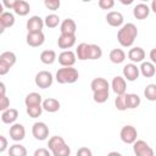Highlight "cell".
Here are the masks:
<instances>
[{"label": "cell", "mask_w": 156, "mask_h": 156, "mask_svg": "<svg viewBox=\"0 0 156 156\" xmlns=\"http://www.w3.org/2000/svg\"><path fill=\"white\" fill-rule=\"evenodd\" d=\"M77 156H93V152H91V150L89 149V147H87V146H82V147H79L78 150H77V154H76Z\"/></svg>", "instance_id": "cell-42"}, {"label": "cell", "mask_w": 156, "mask_h": 156, "mask_svg": "<svg viewBox=\"0 0 156 156\" xmlns=\"http://www.w3.org/2000/svg\"><path fill=\"white\" fill-rule=\"evenodd\" d=\"M90 88L94 91H99V90H108L110 89V84L108 82L102 78V77H98V78H94L90 83Z\"/></svg>", "instance_id": "cell-23"}, {"label": "cell", "mask_w": 156, "mask_h": 156, "mask_svg": "<svg viewBox=\"0 0 156 156\" xmlns=\"http://www.w3.org/2000/svg\"><path fill=\"white\" fill-rule=\"evenodd\" d=\"M76 34H61L57 39V45L60 49L69 50L76 44Z\"/></svg>", "instance_id": "cell-15"}, {"label": "cell", "mask_w": 156, "mask_h": 156, "mask_svg": "<svg viewBox=\"0 0 156 156\" xmlns=\"http://www.w3.org/2000/svg\"><path fill=\"white\" fill-rule=\"evenodd\" d=\"M45 41V35L43 32H38V33H27L26 37V43L32 46V48H39L44 44Z\"/></svg>", "instance_id": "cell-13"}, {"label": "cell", "mask_w": 156, "mask_h": 156, "mask_svg": "<svg viewBox=\"0 0 156 156\" xmlns=\"http://www.w3.org/2000/svg\"><path fill=\"white\" fill-rule=\"evenodd\" d=\"M57 60L62 67H73V65L77 61V56H76V52L72 50H63L58 55Z\"/></svg>", "instance_id": "cell-8"}, {"label": "cell", "mask_w": 156, "mask_h": 156, "mask_svg": "<svg viewBox=\"0 0 156 156\" xmlns=\"http://www.w3.org/2000/svg\"><path fill=\"white\" fill-rule=\"evenodd\" d=\"M5 93H6V87H5V83H4V82H1V83H0V96L6 95Z\"/></svg>", "instance_id": "cell-47"}, {"label": "cell", "mask_w": 156, "mask_h": 156, "mask_svg": "<svg viewBox=\"0 0 156 156\" xmlns=\"http://www.w3.org/2000/svg\"><path fill=\"white\" fill-rule=\"evenodd\" d=\"M119 138L124 143V144H134L138 139V132L135 129V127L130 126V124H127V126H123L121 132H119Z\"/></svg>", "instance_id": "cell-5"}, {"label": "cell", "mask_w": 156, "mask_h": 156, "mask_svg": "<svg viewBox=\"0 0 156 156\" xmlns=\"http://www.w3.org/2000/svg\"><path fill=\"white\" fill-rule=\"evenodd\" d=\"M110 96V91L108 90H99V91H94L93 93V100L96 104H104L107 101Z\"/></svg>", "instance_id": "cell-33"}, {"label": "cell", "mask_w": 156, "mask_h": 156, "mask_svg": "<svg viewBox=\"0 0 156 156\" xmlns=\"http://www.w3.org/2000/svg\"><path fill=\"white\" fill-rule=\"evenodd\" d=\"M15 24V15L9 11L0 13V32L2 33L6 28H10Z\"/></svg>", "instance_id": "cell-18"}, {"label": "cell", "mask_w": 156, "mask_h": 156, "mask_svg": "<svg viewBox=\"0 0 156 156\" xmlns=\"http://www.w3.org/2000/svg\"><path fill=\"white\" fill-rule=\"evenodd\" d=\"M149 57H150V61H151L154 65H156V48L151 49V51H150V54H149Z\"/></svg>", "instance_id": "cell-46"}, {"label": "cell", "mask_w": 156, "mask_h": 156, "mask_svg": "<svg viewBox=\"0 0 156 156\" xmlns=\"http://www.w3.org/2000/svg\"><path fill=\"white\" fill-rule=\"evenodd\" d=\"M128 58L132 61V63H141L144 62V58H145V51L143 48L140 46H133L132 49H129L128 51Z\"/></svg>", "instance_id": "cell-16"}, {"label": "cell", "mask_w": 156, "mask_h": 156, "mask_svg": "<svg viewBox=\"0 0 156 156\" xmlns=\"http://www.w3.org/2000/svg\"><path fill=\"white\" fill-rule=\"evenodd\" d=\"M7 108H10V99L6 95L0 96V110H1V112L6 111Z\"/></svg>", "instance_id": "cell-41"}, {"label": "cell", "mask_w": 156, "mask_h": 156, "mask_svg": "<svg viewBox=\"0 0 156 156\" xmlns=\"http://www.w3.org/2000/svg\"><path fill=\"white\" fill-rule=\"evenodd\" d=\"M30 11V5L29 2L24 1V0H17L16 5L13 7V12L18 16H27Z\"/></svg>", "instance_id": "cell-24"}, {"label": "cell", "mask_w": 156, "mask_h": 156, "mask_svg": "<svg viewBox=\"0 0 156 156\" xmlns=\"http://www.w3.org/2000/svg\"><path fill=\"white\" fill-rule=\"evenodd\" d=\"M51 151L49 149H45V147H39L34 151L33 156H51Z\"/></svg>", "instance_id": "cell-43"}, {"label": "cell", "mask_w": 156, "mask_h": 156, "mask_svg": "<svg viewBox=\"0 0 156 156\" xmlns=\"http://www.w3.org/2000/svg\"><path fill=\"white\" fill-rule=\"evenodd\" d=\"M56 58H57V56L54 50H44L40 54V61L44 65H52L56 61Z\"/></svg>", "instance_id": "cell-30"}, {"label": "cell", "mask_w": 156, "mask_h": 156, "mask_svg": "<svg viewBox=\"0 0 156 156\" xmlns=\"http://www.w3.org/2000/svg\"><path fill=\"white\" fill-rule=\"evenodd\" d=\"M106 22L111 26V27H115V28H121L123 26V22H124V17L121 12L118 11H110L107 12L106 15Z\"/></svg>", "instance_id": "cell-14"}, {"label": "cell", "mask_w": 156, "mask_h": 156, "mask_svg": "<svg viewBox=\"0 0 156 156\" xmlns=\"http://www.w3.org/2000/svg\"><path fill=\"white\" fill-rule=\"evenodd\" d=\"M41 106H43V110H44V111H46V112H49V113H55V112H57V111L60 110L61 104H60V101H58L57 99L48 98V99H45V100L43 101Z\"/></svg>", "instance_id": "cell-19"}, {"label": "cell", "mask_w": 156, "mask_h": 156, "mask_svg": "<svg viewBox=\"0 0 156 156\" xmlns=\"http://www.w3.org/2000/svg\"><path fill=\"white\" fill-rule=\"evenodd\" d=\"M0 141H1V144H0V152H5L7 146H9L7 145V139L4 135H0Z\"/></svg>", "instance_id": "cell-44"}, {"label": "cell", "mask_w": 156, "mask_h": 156, "mask_svg": "<svg viewBox=\"0 0 156 156\" xmlns=\"http://www.w3.org/2000/svg\"><path fill=\"white\" fill-rule=\"evenodd\" d=\"M115 106L118 111H126L127 108V102H126V94L124 95H117L115 99Z\"/></svg>", "instance_id": "cell-37"}, {"label": "cell", "mask_w": 156, "mask_h": 156, "mask_svg": "<svg viewBox=\"0 0 156 156\" xmlns=\"http://www.w3.org/2000/svg\"><path fill=\"white\" fill-rule=\"evenodd\" d=\"M150 6L144 4V2H139L133 7V16L136 20H145L149 17L150 15Z\"/></svg>", "instance_id": "cell-17"}, {"label": "cell", "mask_w": 156, "mask_h": 156, "mask_svg": "<svg viewBox=\"0 0 156 156\" xmlns=\"http://www.w3.org/2000/svg\"><path fill=\"white\" fill-rule=\"evenodd\" d=\"M144 96L149 101H156V84L150 83L144 89Z\"/></svg>", "instance_id": "cell-34"}, {"label": "cell", "mask_w": 156, "mask_h": 156, "mask_svg": "<svg viewBox=\"0 0 156 156\" xmlns=\"http://www.w3.org/2000/svg\"><path fill=\"white\" fill-rule=\"evenodd\" d=\"M107 156H122V154L118 152V151H111V152L107 154Z\"/></svg>", "instance_id": "cell-49"}, {"label": "cell", "mask_w": 156, "mask_h": 156, "mask_svg": "<svg viewBox=\"0 0 156 156\" xmlns=\"http://www.w3.org/2000/svg\"><path fill=\"white\" fill-rule=\"evenodd\" d=\"M16 1L17 0H4L2 1V5L7 9V10H13L15 5H16Z\"/></svg>", "instance_id": "cell-45"}, {"label": "cell", "mask_w": 156, "mask_h": 156, "mask_svg": "<svg viewBox=\"0 0 156 156\" xmlns=\"http://www.w3.org/2000/svg\"><path fill=\"white\" fill-rule=\"evenodd\" d=\"M108 58L112 63L115 65H119L122 62H124L126 60V52L122 50V49H112L110 51V55H108Z\"/></svg>", "instance_id": "cell-26"}, {"label": "cell", "mask_w": 156, "mask_h": 156, "mask_svg": "<svg viewBox=\"0 0 156 156\" xmlns=\"http://www.w3.org/2000/svg\"><path fill=\"white\" fill-rule=\"evenodd\" d=\"M44 24H45V27H48V28H56L58 24H61V23H60V17H58V15H56V13H50V15H48V16L44 18Z\"/></svg>", "instance_id": "cell-32"}, {"label": "cell", "mask_w": 156, "mask_h": 156, "mask_svg": "<svg viewBox=\"0 0 156 156\" xmlns=\"http://www.w3.org/2000/svg\"><path fill=\"white\" fill-rule=\"evenodd\" d=\"M44 20L40 16H32L29 17V20L26 23V28L28 30V33H38V32H43V27H44Z\"/></svg>", "instance_id": "cell-10"}, {"label": "cell", "mask_w": 156, "mask_h": 156, "mask_svg": "<svg viewBox=\"0 0 156 156\" xmlns=\"http://www.w3.org/2000/svg\"><path fill=\"white\" fill-rule=\"evenodd\" d=\"M126 102H127V108L133 110V108L139 107V105L141 104V99L138 94L126 93Z\"/></svg>", "instance_id": "cell-27"}, {"label": "cell", "mask_w": 156, "mask_h": 156, "mask_svg": "<svg viewBox=\"0 0 156 156\" xmlns=\"http://www.w3.org/2000/svg\"><path fill=\"white\" fill-rule=\"evenodd\" d=\"M44 5H45L46 9L52 10V11H56V10L60 9L61 1H60V0H45V1H44Z\"/></svg>", "instance_id": "cell-39"}, {"label": "cell", "mask_w": 156, "mask_h": 156, "mask_svg": "<svg viewBox=\"0 0 156 156\" xmlns=\"http://www.w3.org/2000/svg\"><path fill=\"white\" fill-rule=\"evenodd\" d=\"M89 48H90V44H87V43L78 44V46L76 49V56H77V58L80 60V61L89 60Z\"/></svg>", "instance_id": "cell-28"}, {"label": "cell", "mask_w": 156, "mask_h": 156, "mask_svg": "<svg viewBox=\"0 0 156 156\" xmlns=\"http://www.w3.org/2000/svg\"><path fill=\"white\" fill-rule=\"evenodd\" d=\"M102 56V49L98 44H90L89 48V60H99Z\"/></svg>", "instance_id": "cell-35"}, {"label": "cell", "mask_w": 156, "mask_h": 156, "mask_svg": "<svg viewBox=\"0 0 156 156\" xmlns=\"http://www.w3.org/2000/svg\"><path fill=\"white\" fill-rule=\"evenodd\" d=\"M17 57L12 51H4L0 55V76H5L10 72V68L16 63Z\"/></svg>", "instance_id": "cell-3"}, {"label": "cell", "mask_w": 156, "mask_h": 156, "mask_svg": "<svg viewBox=\"0 0 156 156\" xmlns=\"http://www.w3.org/2000/svg\"><path fill=\"white\" fill-rule=\"evenodd\" d=\"M121 2H122L123 5H129V4L133 2V0H128V1H126V0H121Z\"/></svg>", "instance_id": "cell-50"}, {"label": "cell", "mask_w": 156, "mask_h": 156, "mask_svg": "<svg viewBox=\"0 0 156 156\" xmlns=\"http://www.w3.org/2000/svg\"><path fill=\"white\" fill-rule=\"evenodd\" d=\"M98 5L101 10H111L115 6V1L113 0H99Z\"/></svg>", "instance_id": "cell-40"}, {"label": "cell", "mask_w": 156, "mask_h": 156, "mask_svg": "<svg viewBox=\"0 0 156 156\" xmlns=\"http://www.w3.org/2000/svg\"><path fill=\"white\" fill-rule=\"evenodd\" d=\"M28 151L22 144H13L9 147V156H27Z\"/></svg>", "instance_id": "cell-31"}, {"label": "cell", "mask_w": 156, "mask_h": 156, "mask_svg": "<svg viewBox=\"0 0 156 156\" xmlns=\"http://www.w3.org/2000/svg\"><path fill=\"white\" fill-rule=\"evenodd\" d=\"M18 118V111L16 108H7L6 111L1 112V121L5 124H13L16 123V119Z\"/></svg>", "instance_id": "cell-22"}, {"label": "cell", "mask_w": 156, "mask_h": 156, "mask_svg": "<svg viewBox=\"0 0 156 156\" xmlns=\"http://www.w3.org/2000/svg\"><path fill=\"white\" fill-rule=\"evenodd\" d=\"M35 85L40 89H48L54 83V76L49 71H39L34 78Z\"/></svg>", "instance_id": "cell-4"}, {"label": "cell", "mask_w": 156, "mask_h": 156, "mask_svg": "<svg viewBox=\"0 0 156 156\" xmlns=\"http://www.w3.org/2000/svg\"><path fill=\"white\" fill-rule=\"evenodd\" d=\"M79 72L74 67H61L55 74V79L60 84H73L78 80Z\"/></svg>", "instance_id": "cell-2"}, {"label": "cell", "mask_w": 156, "mask_h": 156, "mask_svg": "<svg viewBox=\"0 0 156 156\" xmlns=\"http://www.w3.org/2000/svg\"><path fill=\"white\" fill-rule=\"evenodd\" d=\"M43 101H44L43 100V96L39 93H35V91H32V93L27 94V96L24 98L26 107H28V106H35V105H41Z\"/></svg>", "instance_id": "cell-25"}, {"label": "cell", "mask_w": 156, "mask_h": 156, "mask_svg": "<svg viewBox=\"0 0 156 156\" xmlns=\"http://www.w3.org/2000/svg\"><path fill=\"white\" fill-rule=\"evenodd\" d=\"M9 134L13 141H21L26 136V128L21 123H13L9 129Z\"/></svg>", "instance_id": "cell-11"}, {"label": "cell", "mask_w": 156, "mask_h": 156, "mask_svg": "<svg viewBox=\"0 0 156 156\" xmlns=\"http://www.w3.org/2000/svg\"><path fill=\"white\" fill-rule=\"evenodd\" d=\"M133 151L135 156H155L154 149L145 140H136L133 144Z\"/></svg>", "instance_id": "cell-7"}, {"label": "cell", "mask_w": 156, "mask_h": 156, "mask_svg": "<svg viewBox=\"0 0 156 156\" xmlns=\"http://www.w3.org/2000/svg\"><path fill=\"white\" fill-rule=\"evenodd\" d=\"M123 78L128 82H134L139 78L140 76V69L139 67L135 65V63H127L124 67H123Z\"/></svg>", "instance_id": "cell-9"}, {"label": "cell", "mask_w": 156, "mask_h": 156, "mask_svg": "<svg viewBox=\"0 0 156 156\" xmlns=\"http://www.w3.org/2000/svg\"><path fill=\"white\" fill-rule=\"evenodd\" d=\"M138 37V28L134 23L123 24L117 32V40L123 48H130Z\"/></svg>", "instance_id": "cell-1"}, {"label": "cell", "mask_w": 156, "mask_h": 156, "mask_svg": "<svg viewBox=\"0 0 156 156\" xmlns=\"http://www.w3.org/2000/svg\"><path fill=\"white\" fill-rule=\"evenodd\" d=\"M32 135L37 140H45L49 136V127L45 122H35L32 126Z\"/></svg>", "instance_id": "cell-6"}, {"label": "cell", "mask_w": 156, "mask_h": 156, "mask_svg": "<svg viewBox=\"0 0 156 156\" xmlns=\"http://www.w3.org/2000/svg\"><path fill=\"white\" fill-rule=\"evenodd\" d=\"M69 155H71V147L67 144H65L63 146H61L60 149L52 152V156H69Z\"/></svg>", "instance_id": "cell-38"}, {"label": "cell", "mask_w": 156, "mask_h": 156, "mask_svg": "<svg viewBox=\"0 0 156 156\" xmlns=\"http://www.w3.org/2000/svg\"><path fill=\"white\" fill-rule=\"evenodd\" d=\"M76 30H77V24L72 18H66L60 24L61 34H76Z\"/></svg>", "instance_id": "cell-20"}, {"label": "cell", "mask_w": 156, "mask_h": 156, "mask_svg": "<svg viewBox=\"0 0 156 156\" xmlns=\"http://www.w3.org/2000/svg\"><path fill=\"white\" fill-rule=\"evenodd\" d=\"M111 88L116 95H124L127 90V82L122 76H116L111 82Z\"/></svg>", "instance_id": "cell-12"}, {"label": "cell", "mask_w": 156, "mask_h": 156, "mask_svg": "<svg viewBox=\"0 0 156 156\" xmlns=\"http://www.w3.org/2000/svg\"><path fill=\"white\" fill-rule=\"evenodd\" d=\"M66 144V141H65V139L62 138V136H60V135H54V136H51L50 139H49V141H48V147H49V150L51 151V154L54 152V151H56L57 149H60L61 146H63Z\"/></svg>", "instance_id": "cell-29"}, {"label": "cell", "mask_w": 156, "mask_h": 156, "mask_svg": "<svg viewBox=\"0 0 156 156\" xmlns=\"http://www.w3.org/2000/svg\"><path fill=\"white\" fill-rule=\"evenodd\" d=\"M26 112L30 118H38L43 113V106L41 105H35V106H28L26 107Z\"/></svg>", "instance_id": "cell-36"}, {"label": "cell", "mask_w": 156, "mask_h": 156, "mask_svg": "<svg viewBox=\"0 0 156 156\" xmlns=\"http://www.w3.org/2000/svg\"><path fill=\"white\" fill-rule=\"evenodd\" d=\"M150 10H151L154 13H156V0H152V1H151V5H150Z\"/></svg>", "instance_id": "cell-48"}, {"label": "cell", "mask_w": 156, "mask_h": 156, "mask_svg": "<svg viewBox=\"0 0 156 156\" xmlns=\"http://www.w3.org/2000/svg\"><path fill=\"white\" fill-rule=\"evenodd\" d=\"M139 69H140V74L143 77H145V78H151V77H154L156 74V67L151 61L141 62Z\"/></svg>", "instance_id": "cell-21"}]
</instances>
